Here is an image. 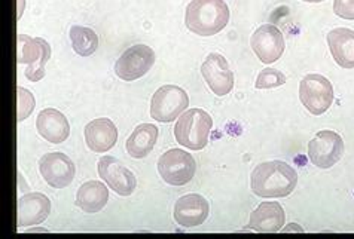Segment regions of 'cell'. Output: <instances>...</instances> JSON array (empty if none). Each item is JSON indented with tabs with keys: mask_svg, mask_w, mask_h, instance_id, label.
Listing matches in <instances>:
<instances>
[{
	"mask_svg": "<svg viewBox=\"0 0 354 239\" xmlns=\"http://www.w3.org/2000/svg\"><path fill=\"white\" fill-rule=\"evenodd\" d=\"M298 183L295 168L283 161L262 162L253 169L250 186L259 198H286Z\"/></svg>",
	"mask_w": 354,
	"mask_h": 239,
	"instance_id": "obj_1",
	"label": "cell"
},
{
	"mask_svg": "<svg viewBox=\"0 0 354 239\" xmlns=\"http://www.w3.org/2000/svg\"><path fill=\"white\" fill-rule=\"evenodd\" d=\"M230 23V8L225 0H192L186 8L185 24L189 32L210 37Z\"/></svg>",
	"mask_w": 354,
	"mask_h": 239,
	"instance_id": "obj_2",
	"label": "cell"
},
{
	"mask_svg": "<svg viewBox=\"0 0 354 239\" xmlns=\"http://www.w3.org/2000/svg\"><path fill=\"white\" fill-rule=\"evenodd\" d=\"M213 128L212 116L201 108H189L180 115L174 126V137L189 151H203L207 146Z\"/></svg>",
	"mask_w": 354,
	"mask_h": 239,
	"instance_id": "obj_3",
	"label": "cell"
},
{
	"mask_svg": "<svg viewBox=\"0 0 354 239\" xmlns=\"http://www.w3.org/2000/svg\"><path fill=\"white\" fill-rule=\"evenodd\" d=\"M189 107V97L185 89L177 85H164L155 91L151 102L152 119L162 124H170Z\"/></svg>",
	"mask_w": 354,
	"mask_h": 239,
	"instance_id": "obj_4",
	"label": "cell"
},
{
	"mask_svg": "<svg viewBox=\"0 0 354 239\" xmlns=\"http://www.w3.org/2000/svg\"><path fill=\"white\" fill-rule=\"evenodd\" d=\"M299 98L311 115L320 116L332 107L333 86L322 75H307L299 84Z\"/></svg>",
	"mask_w": 354,
	"mask_h": 239,
	"instance_id": "obj_5",
	"label": "cell"
},
{
	"mask_svg": "<svg viewBox=\"0 0 354 239\" xmlns=\"http://www.w3.org/2000/svg\"><path fill=\"white\" fill-rule=\"evenodd\" d=\"M196 164L194 156L180 149H170L158 159V173L170 186L188 184L194 178Z\"/></svg>",
	"mask_w": 354,
	"mask_h": 239,
	"instance_id": "obj_6",
	"label": "cell"
},
{
	"mask_svg": "<svg viewBox=\"0 0 354 239\" xmlns=\"http://www.w3.org/2000/svg\"><path fill=\"white\" fill-rule=\"evenodd\" d=\"M155 63L153 49L147 45H134L125 49L115 63L116 76L127 82L137 81L151 70Z\"/></svg>",
	"mask_w": 354,
	"mask_h": 239,
	"instance_id": "obj_7",
	"label": "cell"
},
{
	"mask_svg": "<svg viewBox=\"0 0 354 239\" xmlns=\"http://www.w3.org/2000/svg\"><path fill=\"white\" fill-rule=\"evenodd\" d=\"M344 155V142L339 134L335 131L317 133L313 140L308 143V157L313 165L320 169L332 168L341 161Z\"/></svg>",
	"mask_w": 354,
	"mask_h": 239,
	"instance_id": "obj_8",
	"label": "cell"
},
{
	"mask_svg": "<svg viewBox=\"0 0 354 239\" xmlns=\"http://www.w3.org/2000/svg\"><path fill=\"white\" fill-rule=\"evenodd\" d=\"M98 175L111 191L120 196H130L137 186L136 175L121 161L113 156H103L97 164Z\"/></svg>",
	"mask_w": 354,
	"mask_h": 239,
	"instance_id": "obj_9",
	"label": "cell"
},
{
	"mask_svg": "<svg viewBox=\"0 0 354 239\" xmlns=\"http://www.w3.org/2000/svg\"><path fill=\"white\" fill-rule=\"evenodd\" d=\"M39 171L44 180L54 189H64L71 186L76 168L71 157L62 152L46 153L39 161Z\"/></svg>",
	"mask_w": 354,
	"mask_h": 239,
	"instance_id": "obj_10",
	"label": "cell"
},
{
	"mask_svg": "<svg viewBox=\"0 0 354 239\" xmlns=\"http://www.w3.org/2000/svg\"><path fill=\"white\" fill-rule=\"evenodd\" d=\"M250 46L253 52L263 64H272L279 61L284 52V36L272 24H263L252 35Z\"/></svg>",
	"mask_w": 354,
	"mask_h": 239,
	"instance_id": "obj_11",
	"label": "cell"
},
{
	"mask_svg": "<svg viewBox=\"0 0 354 239\" xmlns=\"http://www.w3.org/2000/svg\"><path fill=\"white\" fill-rule=\"evenodd\" d=\"M201 75L214 95H228L234 88V75L226 58L221 54H210L201 64Z\"/></svg>",
	"mask_w": 354,
	"mask_h": 239,
	"instance_id": "obj_12",
	"label": "cell"
},
{
	"mask_svg": "<svg viewBox=\"0 0 354 239\" xmlns=\"http://www.w3.org/2000/svg\"><path fill=\"white\" fill-rule=\"evenodd\" d=\"M210 204L198 193H189L177 199L174 204V220L183 227L201 226L207 220Z\"/></svg>",
	"mask_w": 354,
	"mask_h": 239,
	"instance_id": "obj_13",
	"label": "cell"
},
{
	"mask_svg": "<svg viewBox=\"0 0 354 239\" xmlns=\"http://www.w3.org/2000/svg\"><path fill=\"white\" fill-rule=\"evenodd\" d=\"M51 213V201L39 192H30L18 199V227L36 226L45 222Z\"/></svg>",
	"mask_w": 354,
	"mask_h": 239,
	"instance_id": "obj_14",
	"label": "cell"
},
{
	"mask_svg": "<svg viewBox=\"0 0 354 239\" xmlns=\"http://www.w3.org/2000/svg\"><path fill=\"white\" fill-rule=\"evenodd\" d=\"M36 129L39 135L53 144L64 143L71 135V124H68L66 116L58 112L57 108L51 107L45 108L37 115Z\"/></svg>",
	"mask_w": 354,
	"mask_h": 239,
	"instance_id": "obj_15",
	"label": "cell"
},
{
	"mask_svg": "<svg viewBox=\"0 0 354 239\" xmlns=\"http://www.w3.org/2000/svg\"><path fill=\"white\" fill-rule=\"evenodd\" d=\"M84 134L88 149L94 153H106L118 142V129L107 117H98L86 124Z\"/></svg>",
	"mask_w": 354,
	"mask_h": 239,
	"instance_id": "obj_16",
	"label": "cell"
},
{
	"mask_svg": "<svg viewBox=\"0 0 354 239\" xmlns=\"http://www.w3.org/2000/svg\"><path fill=\"white\" fill-rule=\"evenodd\" d=\"M284 222H286V214L279 202H262L250 214L249 229L259 233H275L281 231Z\"/></svg>",
	"mask_w": 354,
	"mask_h": 239,
	"instance_id": "obj_17",
	"label": "cell"
},
{
	"mask_svg": "<svg viewBox=\"0 0 354 239\" xmlns=\"http://www.w3.org/2000/svg\"><path fill=\"white\" fill-rule=\"evenodd\" d=\"M328 45L335 63L342 68H354V30L333 28L328 35Z\"/></svg>",
	"mask_w": 354,
	"mask_h": 239,
	"instance_id": "obj_18",
	"label": "cell"
},
{
	"mask_svg": "<svg viewBox=\"0 0 354 239\" xmlns=\"http://www.w3.org/2000/svg\"><path fill=\"white\" fill-rule=\"evenodd\" d=\"M109 201V189L98 180L84 183L76 193V205L88 214L102 211Z\"/></svg>",
	"mask_w": 354,
	"mask_h": 239,
	"instance_id": "obj_19",
	"label": "cell"
},
{
	"mask_svg": "<svg viewBox=\"0 0 354 239\" xmlns=\"http://www.w3.org/2000/svg\"><path fill=\"white\" fill-rule=\"evenodd\" d=\"M156 140H158V128L153 124H142L134 128L127 140V152L134 159H143L153 151Z\"/></svg>",
	"mask_w": 354,
	"mask_h": 239,
	"instance_id": "obj_20",
	"label": "cell"
},
{
	"mask_svg": "<svg viewBox=\"0 0 354 239\" xmlns=\"http://www.w3.org/2000/svg\"><path fill=\"white\" fill-rule=\"evenodd\" d=\"M71 42L73 51L81 57H90L93 55L98 48V36L93 28L85 26H72L71 32Z\"/></svg>",
	"mask_w": 354,
	"mask_h": 239,
	"instance_id": "obj_21",
	"label": "cell"
},
{
	"mask_svg": "<svg viewBox=\"0 0 354 239\" xmlns=\"http://www.w3.org/2000/svg\"><path fill=\"white\" fill-rule=\"evenodd\" d=\"M44 48L39 37L33 39L27 35L19 33L17 36V63L18 64H35L41 59Z\"/></svg>",
	"mask_w": 354,
	"mask_h": 239,
	"instance_id": "obj_22",
	"label": "cell"
},
{
	"mask_svg": "<svg viewBox=\"0 0 354 239\" xmlns=\"http://www.w3.org/2000/svg\"><path fill=\"white\" fill-rule=\"evenodd\" d=\"M39 41H41V45L44 48V54H42L41 59H39L37 63L28 66L26 68V72H24L26 77L30 82H39V81H41V79H44V76H45V66L48 63L49 57H51V46H49V44L46 41H44L42 37H39Z\"/></svg>",
	"mask_w": 354,
	"mask_h": 239,
	"instance_id": "obj_23",
	"label": "cell"
},
{
	"mask_svg": "<svg viewBox=\"0 0 354 239\" xmlns=\"http://www.w3.org/2000/svg\"><path fill=\"white\" fill-rule=\"evenodd\" d=\"M284 84H286V76H284L280 70H277V68H263V70L258 75L254 88L271 89V88H279Z\"/></svg>",
	"mask_w": 354,
	"mask_h": 239,
	"instance_id": "obj_24",
	"label": "cell"
},
{
	"mask_svg": "<svg viewBox=\"0 0 354 239\" xmlns=\"http://www.w3.org/2000/svg\"><path fill=\"white\" fill-rule=\"evenodd\" d=\"M17 94H18V108H17V121L23 122L26 119L32 115L36 106V99L33 94L28 91L26 88L18 86L17 88Z\"/></svg>",
	"mask_w": 354,
	"mask_h": 239,
	"instance_id": "obj_25",
	"label": "cell"
},
{
	"mask_svg": "<svg viewBox=\"0 0 354 239\" xmlns=\"http://www.w3.org/2000/svg\"><path fill=\"white\" fill-rule=\"evenodd\" d=\"M333 12L344 19H354V0H335Z\"/></svg>",
	"mask_w": 354,
	"mask_h": 239,
	"instance_id": "obj_26",
	"label": "cell"
},
{
	"mask_svg": "<svg viewBox=\"0 0 354 239\" xmlns=\"http://www.w3.org/2000/svg\"><path fill=\"white\" fill-rule=\"evenodd\" d=\"M283 231H284V232H295V231H297V232H304V231H302V229L299 227V224H295V223L289 224L288 227H284V229H283Z\"/></svg>",
	"mask_w": 354,
	"mask_h": 239,
	"instance_id": "obj_27",
	"label": "cell"
},
{
	"mask_svg": "<svg viewBox=\"0 0 354 239\" xmlns=\"http://www.w3.org/2000/svg\"><path fill=\"white\" fill-rule=\"evenodd\" d=\"M23 11H24V0H18V18L21 17Z\"/></svg>",
	"mask_w": 354,
	"mask_h": 239,
	"instance_id": "obj_28",
	"label": "cell"
},
{
	"mask_svg": "<svg viewBox=\"0 0 354 239\" xmlns=\"http://www.w3.org/2000/svg\"><path fill=\"white\" fill-rule=\"evenodd\" d=\"M28 232H48L45 229H28Z\"/></svg>",
	"mask_w": 354,
	"mask_h": 239,
	"instance_id": "obj_29",
	"label": "cell"
},
{
	"mask_svg": "<svg viewBox=\"0 0 354 239\" xmlns=\"http://www.w3.org/2000/svg\"><path fill=\"white\" fill-rule=\"evenodd\" d=\"M302 2H308V3H320L323 0H302Z\"/></svg>",
	"mask_w": 354,
	"mask_h": 239,
	"instance_id": "obj_30",
	"label": "cell"
}]
</instances>
